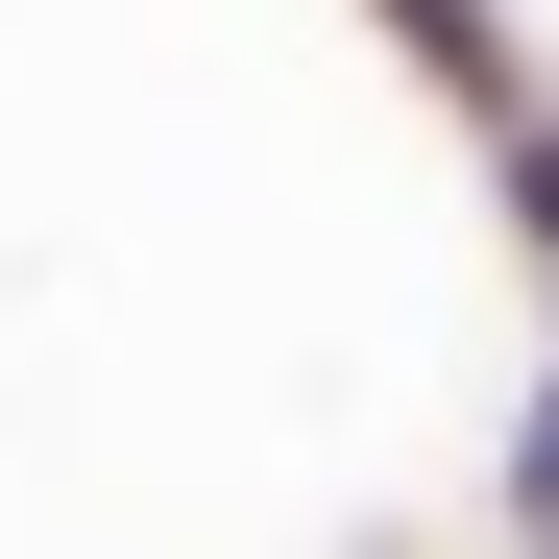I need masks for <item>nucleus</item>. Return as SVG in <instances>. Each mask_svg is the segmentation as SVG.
<instances>
[{"label": "nucleus", "instance_id": "f257e3e1", "mask_svg": "<svg viewBox=\"0 0 559 559\" xmlns=\"http://www.w3.org/2000/svg\"><path fill=\"white\" fill-rule=\"evenodd\" d=\"M511 511H535V535H559V390H535V438H511Z\"/></svg>", "mask_w": 559, "mask_h": 559}]
</instances>
